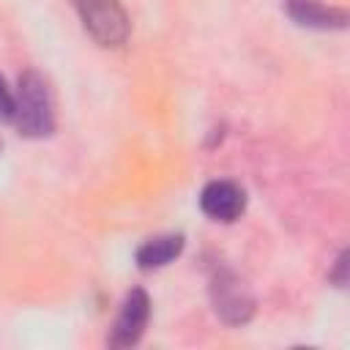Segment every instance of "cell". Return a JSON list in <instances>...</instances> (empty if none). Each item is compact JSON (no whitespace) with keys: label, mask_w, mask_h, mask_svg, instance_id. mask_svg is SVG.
Wrapping results in <instances>:
<instances>
[{"label":"cell","mask_w":350,"mask_h":350,"mask_svg":"<svg viewBox=\"0 0 350 350\" xmlns=\"http://www.w3.org/2000/svg\"><path fill=\"white\" fill-rule=\"evenodd\" d=\"M11 123L22 137L41 139L55 131V96L46 77L36 68L19 74L14 90V115Z\"/></svg>","instance_id":"cell-1"},{"label":"cell","mask_w":350,"mask_h":350,"mask_svg":"<svg viewBox=\"0 0 350 350\" xmlns=\"http://www.w3.org/2000/svg\"><path fill=\"white\" fill-rule=\"evenodd\" d=\"M208 295H211V306L216 312V317L224 325H246L254 317L257 301L249 290V284L227 265H213L211 279H208Z\"/></svg>","instance_id":"cell-2"},{"label":"cell","mask_w":350,"mask_h":350,"mask_svg":"<svg viewBox=\"0 0 350 350\" xmlns=\"http://www.w3.org/2000/svg\"><path fill=\"white\" fill-rule=\"evenodd\" d=\"M200 211L221 224H232L246 211V191L235 180H211L200 191Z\"/></svg>","instance_id":"cell-5"},{"label":"cell","mask_w":350,"mask_h":350,"mask_svg":"<svg viewBox=\"0 0 350 350\" xmlns=\"http://www.w3.org/2000/svg\"><path fill=\"white\" fill-rule=\"evenodd\" d=\"M328 282L336 284V287H345L347 284V249H342L339 257L334 260V268L328 271Z\"/></svg>","instance_id":"cell-8"},{"label":"cell","mask_w":350,"mask_h":350,"mask_svg":"<svg viewBox=\"0 0 350 350\" xmlns=\"http://www.w3.org/2000/svg\"><path fill=\"white\" fill-rule=\"evenodd\" d=\"M150 320V298L142 287H131L118 309V317L112 323V331L107 336L109 347H131L142 339Z\"/></svg>","instance_id":"cell-4"},{"label":"cell","mask_w":350,"mask_h":350,"mask_svg":"<svg viewBox=\"0 0 350 350\" xmlns=\"http://www.w3.org/2000/svg\"><path fill=\"white\" fill-rule=\"evenodd\" d=\"M183 246H186L183 232L153 235V238H148V241L137 249V254H134L137 268H139V271H159V268L170 265L172 260H178L180 252H183Z\"/></svg>","instance_id":"cell-7"},{"label":"cell","mask_w":350,"mask_h":350,"mask_svg":"<svg viewBox=\"0 0 350 350\" xmlns=\"http://www.w3.org/2000/svg\"><path fill=\"white\" fill-rule=\"evenodd\" d=\"M284 14L309 30H345L347 11L342 5H331L323 0H284Z\"/></svg>","instance_id":"cell-6"},{"label":"cell","mask_w":350,"mask_h":350,"mask_svg":"<svg viewBox=\"0 0 350 350\" xmlns=\"http://www.w3.org/2000/svg\"><path fill=\"white\" fill-rule=\"evenodd\" d=\"M11 115H14V90L0 77V120H11Z\"/></svg>","instance_id":"cell-9"},{"label":"cell","mask_w":350,"mask_h":350,"mask_svg":"<svg viewBox=\"0 0 350 350\" xmlns=\"http://www.w3.org/2000/svg\"><path fill=\"white\" fill-rule=\"evenodd\" d=\"M85 33L104 49H118L129 41V14L120 0H71Z\"/></svg>","instance_id":"cell-3"}]
</instances>
